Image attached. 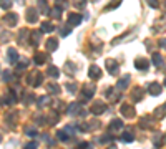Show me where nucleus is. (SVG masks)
Segmentation results:
<instances>
[{
  "label": "nucleus",
  "instance_id": "2f4dec72",
  "mask_svg": "<svg viewBox=\"0 0 166 149\" xmlns=\"http://www.w3.org/2000/svg\"><path fill=\"white\" fill-rule=\"evenodd\" d=\"M9 99H7V101H9V104H14V103H17V96H15V91H9Z\"/></svg>",
  "mask_w": 166,
  "mask_h": 149
},
{
  "label": "nucleus",
  "instance_id": "72a5a7b5",
  "mask_svg": "<svg viewBox=\"0 0 166 149\" xmlns=\"http://www.w3.org/2000/svg\"><path fill=\"white\" fill-rule=\"evenodd\" d=\"M56 138H58L60 141H68V138H70V136H68L67 132H65V129H63V131H58V132H56Z\"/></svg>",
  "mask_w": 166,
  "mask_h": 149
},
{
  "label": "nucleus",
  "instance_id": "473e14b6",
  "mask_svg": "<svg viewBox=\"0 0 166 149\" xmlns=\"http://www.w3.org/2000/svg\"><path fill=\"white\" fill-rule=\"evenodd\" d=\"M48 101H50L48 96H40V98H38V108H43L45 104H48Z\"/></svg>",
  "mask_w": 166,
  "mask_h": 149
},
{
  "label": "nucleus",
  "instance_id": "a878e982",
  "mask_svg": "<svg viewBox=\"0 0 166 149\" xmlns=\"http://www.w3.org/2000/svg\"><path fill=\"white\" fill-rule=\"evenodd\" d=\"M17 60H18L17 50H15V48H9V61L10 63H17Z\"/></svg>",
  "mask_w": 166,
  "mask_h": 149
},
{
  "label": "nucleus",
  "instance_id": "393cba45",
  "mask_svg": "<svg viewBox=\"0 0 166 149\" xmlns=\"http://www.w3.org/2000/svg\"><path fill=\"white\" fill-rule=\"evenodd\" d=\"M45 119H48V124H56V121L60 119V114H58L56 111H52L50 116H47Z\"/></svg>",
  "mask_w": 166,
  "mask_h": 149
},
{
  "label": "nucleus",
  "instance_id": "b1692460",
  "mask_svg": "<svg viewBox=\"0 0 166 149\" xmlns=\"http://www.w3.org/2000/svg\"><path fill=\"white\" fill-rule=\"evenodd\" d=\"M47 75L50 76V78H58V76H60V70L56 66H48Z\"/></svg>",
  "mask_w": 166,
  "mask_h": 149
},
{
  "label": "nucleus",
  "instance_id": "5701e85b",
  "mask_svg": "<svg viewBox=\"0 0 166 149\" xmlns=\"http://www.w3.org/2000/svg\"><path fill=\"white\" fill-rule=\"evenodd\" d=\"M33 61H35V65H43V63L47 61V55L45 53H37L33 56Z\"/></svg>",
  "mask_w": 166,
  "mask_h": 149
},
{
  "label": "nucleus",
  "instance_id": "c756f323",
  "mask_svg": "<svg viewBox=\"0 0 166 149\" xmlns=\"http://www.w3.org/2000/svg\"><path fill=\"white\" fill-rule=\"evenodd\" d=\"M15 119H17V111H12L9 116H7V121H9L10 126H14L15 124Z\"/></svg>",
  "mask_w": 166,
  "mask_h": 149
},
{
  "label": "nucleus",
  "instance_id": "f704fd0d",
  "mask_svg": "<svg viewBox=\"0 0 166 149\" xmlns=\"http://www.w3.org/2000/svg\"><path fill=\"white\" fill-rule=\"evenodd\" d=\"M38 9H40V12H42V13H50V9H48V5H45L43 2L38 3Z\"/></svg>",
  "mask_w": 166,
  "mask_h": 149
},
{
  "label": "nucleus",
  "instance_id": "e433bc0d",
  "mask_svg": "<svg viewBox=\"0 0 166 149\" xmlns=\"http://www.w3.org/2000/svg\"><path fill=\"white\" fill-rule=\"evenodd\" d=\"M70 32H71V27H70V25H67V27H63V30L60 32V35H62V37H67V35L70 33Z\"/></svg>",
  "mask_w": 166,
  "mask_h": 149
},
{
  "label": "nucleus",
  "instance_id": "6e6552de",
  "mask_svg": "<svg viewBox=\"0 0 166 149\" xmlns=\"http://www.w3.org/2000/svg\"><path fill=\"white\" fill-rule=\"evenodd\" d=\"M27 22L28 23H37L38 22V9L30 7V9L27 10Z\"/></svg>",
  "mask_w": 166,
  "mask_h": 149
},
{
  "label": "nucleus",
  "instance_id": "8fccbe9b",
  "mask_svg": "<svg viewBox=\"0 0 166 149\" xmlns=\"http://www.w3.org/2000/svg\"><path fill=\"white\" fill-rule=\"evenodd\" d=\"M0 143H2V136H0Z\"/></svg>",
  "mask_w": 166,
  "mask_h": 149
},
{
  "label": "nucleus",
  "instance_id": "f8f14e48",
  "mask_svg": "<svg viewBox=\"0 0 166 149\" xmlns=\"http://www.w3.org/2000/svg\"><path fill=\"white\" fill-rule=\"evenodd\" d=\"M161 84L160 83H156V81H153V83H149V86H148V91H149V95L151 96H160L161 95Z\"/></svg>",
  "mask_w": 166,
  "mask_h": 149
},
{
  "label": "nucleus",
  "instance_id": "6ab92c4d",
  "mask_svg": "<svg viewBox=\"0 0 166 149\" xmlns=\"http://www.w3.org/2000/svg\"><path fill=\"white\" fill-rule=\"evenodd\" d=\"M47 91L50 95H60V84L56 83H48L47 84Z\"/></svg>",
  "mask_w": 166,
  "mask_h": 149
},
{
  "label": "nucleus",
  "instance_id": "79ce46f5",
  "mask_svg": "<svg viewBox=\"0 0 166 149\" xmlns=\"http://www.w3.org/2000/svg\"><path fill=\"white\" fill-rule=\"evenodd\" d=\"M38 146H37V143H28L27 146H25V149H37Z\"/></svg>",
  "mask_w": 166,
  "mask_h": 149
},
{
  "label": "nucleus",
  "instance_id": "9d476101",
  "mask_svg": "<svg viewBox=\"0 0 166 149\" xmlns=\"http://www.w3.org/2000/svg\"><path fill=\"white\" fill-rule=\"evenodd\" d=\"M3 22H5L9 27H15L17 22H18V15L14 13V12H10V13H7L5 17H3Z\"/></svg>",
  "mask_w": 166,
  "mask_h": 149
},
{
  "label": "nucleus",
  "instance_id": "58836bf2",
  "mask_svg": "<svg viewBox=\"0 0 166 149\" xmlns=\"http://www.w3.org/2000/svg\"><path fill=\"white\" fill-rule=\"evenodd\" d=\"M10 7H12V2H0V9L7 10V9H10Z\"/></svg>",
  "mask_w": 166,
  "mask_h": 149
},
{
  "label": "nucleus",
  "instance_id": "37998d69",
  "mask_svg": "<svg viewBox=\"0 0 166 149\" xmlns=\"http://www.w3.org/2000/svg\"><path fill=\"white\" fill-rule=\"evenodd\" d=\"M116 7H120V2H116V3H110V5H108L105 10H111V9H116Z\"/></svg>",
  "mask_w": 166,
  "mask_h": 149
},
{
  "label": "nucleus",
  "instance_id": "de8ad7c7",
  "mask_svg": "<svg viewBox=\"0 0 166 149\" xmlns=\"http://www.w3.org/2000/svg\"><path fill=\"white\" fill-rule=\"evenodd\" d=\"M160 47H161V48H166V40H164V38L160 40Z\"/></svg>",
  "mask_w": 166,
  "mask_h": 149
},
{
  "label": "nucleus",
  "instance_id": "9b49d317",
  "mask_svg": "<svg viewBox=\"0 0 166 149\" xmlns=\"http://www.w3.org/2000/svg\"><path fill=\"white\" fill-rule=\"evenodd\" d=\"M82 20H83V17L80 13H70V15H68V25H70V27H76V25L82 23Z\"/></svg>",
  "mask_w": 166,
  "mask_h": 149
},
{
  "label": "nucleus",
  "instance_id": "4468645a",
  "mask_svg": "<svg viewBox=\"0 0 166 149\" xmlns=\"http://www.w3.org/2000/svg\"><path fill=\"white\" fill-rule=\"evenodd\" d=\"M129 80H131V78H129V75H123L120 78V81L116 83V88H118V90H126L128 84H129Z\"/></svg>",
  "mask_w": 166,
  "mask_h": 149
},
{
  "label": "nucleus",
  "instance_id": "ddd939ff",
  "mask_svg": "<svg viewBox=\"0 0 166 149\" xmlns=\"http://www.w3.org/2000/svg\"><path fill=\"white\" fill-rule=\"evenodd\" d=\"M131 99L135 103H138V101L143 99V90H141L140 86H136V88H133V90H131Z\"/></svg>",
  "mask_w": 166,
  "mask_h": 149
},
{
  "label": "nucleus",
  "instance_id": "4c0bfd02",
  "mask_svg": "<svg viewBox=\"0 0 166 149\" xmlns=\"http://www.w3.org/2000/svg\"><path fill=\"white\" fill-rule=\"evenodd\" d=\"M155 147H160V144H161V134L158 132V134H155Z\"/></svg>",
  "mask_w": 166,
  "mask_h": 149
},
{
  "label": "nucleus",
  "instance_id": "0eeeda50",
  "mask_svg": "<svg viewBox=\"0 0 166 149\" xmlns=\"http://www.w3.org/2000/svg\"><path fill=\"white\" fill-rule=\"evenodd\" d=\"M88 78L90 80H100L102 78V70H100V66H96V65H91L90 66V70H88Z\"/></svg>",
  "mask_w": 166,
  "mask_h": 149
},
{
  "label": "nucleus",
  "instance_id": "a18cd8bd",
  "mask_svg": "<svg viewBox=\"0 0 166 149\" xmlns=\"http://www.w3.org/2000/svg\"><path fill=\"white\" fill-rule=\"evenodd\" d=\"M148 5L151 7V9H158V7H160V3H158V2H149Z\"/></svg>",
  "mask_w": 166,
  "mask_h": 149
},
{
  "label": "nucleus",
  "instance_id": "39448f33",
  "mask_svg": "<svg viewBox=\"0 0 166 149\" xmlns=\"http://www.w3.org/2000/svg\"><path fill=\"white\" fill-rule=\"evenodd\" d=\"M120 111H121V114H123L125 118H128V119L135 118V114H136L135 108H133L131 104H123V106L120 108Z\"/></svg>",
  "mask_w": 166,
  "mask_h": 149
},
{
  "label": "nucleus",
  "instance_id": "7c9ffc66",
  "mask_svg": "<svg viewBox=\"0 0 166 149\" xmlns=\"http://www.w3.org/2000/svg\"><path fill=\"white\" fill-rule=\"evenodd\" d=\"M65 68H67V70H65V71H67L68 75L75 73V65H73V63H71V61H67V63H65Z\"/></svg>",
  "mask_w": 166,
  "mask_h": 149
},
{
  "label": "nucleus",
  "instance_id": "412c9836",
  "mask_svg": "<svg viewBox=\"0 0 166 149\" xmlns=\"http://www.w3.org/2000/svg\"><path fill=\"white\" fill-rule=\"evenodd\" d=\"M62 10H63V5H60V3H56L53 9L50 10V15L53 18H60V15H62Z\"/></svg>",
  "mask_w": 166,
  "mask_h": 149
},
{
  "label": "nucleus",
  "instance_id": "f3484780",
  "mask_svg": "<svg viewBox=\"0 0 166 149\" xmlns=\"http://www.w3.org/2000/svg\"><path fill=\"white\" fill-rule=\"evenodd\" d=\"M120 129H123V121H121V119H113V121L110 123V131L116 132Z\"/></svg>",
  "mask_w": 166,
  "mask_h": 149
},
{
  "label": "nucleus",
  "instance_id": "2eb2a0df",
  "mask_svg": "<svg viewBox=\"0 0 166 149\" xmlns=\"http://www.w3.org/2000/svg\"><path fill=\"white\" fill-rule=\"evenodd\" d=\"M153 116H143V118L140 119V126L143 128V129H148V128L153 126Z\"/></svg>",
  "mask_w": 166,
  "mask_h": 149
},
{
  "label": "nucleus",
  "instance_id": "c9c22d12",
  "mask_svg": "<svg viewBox=\"0 0 166 149\" xmlns=\"http://www.w3.org/2000/svg\"><path fill=\"white\" fill-rule=\"evenodd\" d=\"M27 35H28V30H25V28H23V30L18 33V40H20V42H25Z\"/></svg>",
  "mask_w": 166,
  "mask_h": 149
},
{
  "label": "nucleus",
  "instance_id": "bb28decb",
  "mask_svg": "<svg viewBox=\"0 0 166 149\" xmlns=\"http://www.w3.org/2000/svg\"><path fill=\"white\" fill-rule=\"evenodd\" d=\"M151 60H153V65H155V66H161V65H163V56H161L160 53H153Z\"/></svg>",
  "mask_w": 166,
  "mask_h": 149
},
{
  "label": "nucleus",
  "instance_id": "20e7f679",
  "mask_svg": "<svg viewBox=\"0 0 166 149\" xmlns=\"http://www.w3.org/2000/svg\"><path fill=\"white\" fill-rule=\"evenodd\" d=\"M95 90H96V88H95V84H93V83L83 84V93H82L83 95V99H87V101H88V99L95 95Z\"/></svg>",
  "mask_w": 166,
  "mask_h": 149
},
{
  "label": "nucleus",
  "instance_id": "c85d7f7f",
  "mask_svg": "<svg viewBox=\"0 0 166 149\" xmlns=\"http://www.w3.org/2000/svg\"><path fill=\"white\" fill-rule=\"evenodd\" d=\"M121 141L123 143H131V141H135V136L131 134V132H123V136H121Z\"/></svg>",
  "mask_w": 166,
  "mask_h": 149
},
{
  "label": "nucleus",
  "instance_id": "423d86ee",
  "mask_svg": "<svg viewBox=\"0 0 166 149\" xmlns=\"http://www.w3.org/2000/svg\"><path fill=\"white\" fill-rule=\"evenodd\" d=\"M68 114L70 116H83L85 114V110L82 106H80V103H73V104H70L68 106Z\"/></svg>",
  "mask_w": 166,
  "mask_h": 149
},
{
  "label": "nucleus",
  "instance_id": "f03ea898",
  "mask_svg": "<svg viewBox=\"0 0 166 149\" xmlns=\"http://www.w3.org/2000/svg\"><path fill=\"white\" fill-rule=\"evenodd\" d=\"M106 111V103L105 101H95L91 104V108H90V113L91 114H95V116H98V114H103V113Z\"/></svg>",
  "mask_w": 166,
  "mask_h": 149
},
{
  "label": "nucleus",
  "instance_id": "aec40b11",
  "mask_svg": "<svg viewBox=\"0 0 166 149\" xmlns=\"http://www.w3.org/2000/svg\"><path fill=\"white\" fill-rule=\"evenodd\" d=\"M30 38H32V45H40V40H42V32H32L30 33Z\"/></svg>",
  "mask_w": 166,
  "mask_h": 149
},
{
  "label": "nucleus",
  "instance_id": "c03bdc74",
  "mask_svg": "<svg viewBox=\"0 0 166 149\" xmlns=\"http://www.w3.org/2000/svg\"><path fill=\"white\" fill-rule=\"evenodd\" d=\"M10 78H12L10 71H5V73H3V80H5V81H10Z\"/></svg>",
  "mask_w": 166,
  "mask_h": 149
},
{
  "label": "nucleus",
  "instance_id": "7ed1b4c3",
  "mask_svg": "<svg viewBox=\"0 0 166 149\" xmlns=\"http://www.w3.org/2000/svg\"><path fill=\"white\" fill-rule=\"evenodd\" d=\"M105 65H106V70H108V73L110 75H118L120 73V66H118V61L116 60H111V58H108L106 61H105Z\"/></svg>",
  "mask_w": 166,
  "mask_h": 149
},
{
  "label": "nucleus",
  "instance_id": "49530a36",
  "mask_svg": "<svg viewBox=\"0 0 166 149\" xmlns=\"http://www.w3.org/2000/svg\"><path fill=\"white\" fill-rule=\"evenodd\" d=\"M73 5L76 7V9H83V7H85V3H82V2H76V3H73Z\"/></svg>",
  "mask_w": 166,
  "mask_h": 149
},
{
  "label": "nucleus",
  "instance_id": "f257e3e1",
  "mask_svg": "<svg viewBox=\"0 0 166 149\" xmlns=\"http://www.w3.org/2000/svg\"><path fill=\"white\" fill-rule=\"evenodd\" d=\"M42 80H43V76L40 71H32V73H28V76H27V83L35 86V88L42 84Z\"/></svg>",
  "mask_w": 166,
  "mask_h": 149
},
{
  "label": "nucleus",
  "instance_id": "1a4fd4ad",
  "mask_svg": "<svg viewBox=\"0 0 166 149\" xmlns=\"http://www.w3.org/2000/svg\"><path fill=\"white\" fill-rule=\"evenodd\" d=\"M135 66H136V70H141L145 73V71H148V68H149V61L146 58H136L135 60Z\"/></svg>",
  "mask_w": 166,
  "mask_h": 149
},
{
  "label": "nucleus",
  "instance_id": "a211bd4d",
  "mask_svg": "<svg viewBox=\"0 0 166 149\" xmlns=\"http://www.w3.org/2000/svg\"><path fill=\"white\" fill-rule=\"evenodd\" d=\"M164 114H166V103L161 104V106H158V110H155V113H153V116L158 118V119L164 118Z\"/></svg>",
  "mask_w": 166,
  "mask_h": 149
},
{
  "label": "nucleus",
  "instance_id": "3c124183",
  "mask_svg": "<svg viewBox=\"0 0 166 149\" xmlns=\"http://www.w3.org/2000/svg\"><path fill=\"white\" fill-rule=\"evenodd\" d=\"M164 86H166V80H164Z\"/></svg>",
  "mask_w": 166,
  "mask_h": 149
},
{
  "label": "nucleus",
  "instance_id": "dca6fc26",
  "mask_svg": "<svg viewBox=\"0 0 166 149\" xmlns=\"http://www.w3.org/2000/svg\"><path fill=\"white\" fill-rule=\"evenodd\" d=\"M45 48H47V51H55L56 48H58V40L56 38H48L47 43H45Z\"/></svg>",
  "mask_w": 166,
  "mask_h": 149
},
{
  "label": "nucleus",
  "instance_id": "cd10ccee",
  "mask_svg": "<svg viewBox=\"0 0 166 149\" xmlns=\"http://www.w3.org/2000/svg\"><path fill=\"white\" fill-rule=\"evenodd\" d=\"M25 134L30 136V138H35V136L38 134V132H37V128H33V126H25Z\"/></svg>",
  "mask_w": 166,
  "mask_h": 149
},
{
  "label": "nucleus",
  "instance_id": "09e8293b",
  "mask_svg": "<svg viewBox=\"0 0 166 149\" xmlns=\"http://www.w3.org/2000/svg\"><path fill=\"white\" fill-rule=\"evenodd\" d=\"M106 149H116V146H108Z\"/></svg>",
  "mask_w": 166,
  "mask_h": 149
},
{
  "label": "nucleus",
  "instance_id": "a19ab883",
  "mask_svg": "<svg viewBox=\"0 0 166 149\" xmlns=\"http://www.w3.org/2000/svg\"><path fill=\"white\" fill-rule=\"evenodd\" d=\"M108 141H111V136H110V134H106V136H103V138H100V143H108Z\"/></svg>",
  "mask_w": 166,
  "mask_h": 149
},
{
  "label": "nucleus",
  "instance_id": "4be33fe9",
  "mask_svg": "<svg viewBox=\"0 0 166 149\" xmlns=\"http://www.w3.org/2000/svg\"><path fill=\"white\" fill-rule=\"evenodd\" d=\"M55 30V27H53V23L52 22H43L42 23V33H50V32H53Z\"/></svg>",
  "mask_w": 166,
  "mask_h": 149
},
{
  "label": "nucleus",
  "instance_id": "ea45409f",
  "mask_svg": "<svg viewBox=\"0 0 166 149\" xmlns=\"http://www.w3.org/2000/svg\"><path fill=\"white\" fill-rule=\"evenodd\" d=\"M67 88H68V91H71V93H75V91H76V84H75V83H73V84L68 83V84H67Z\"/></svg>",
  "mask_w": 166,
  "mask_h": 149
}]
</instances>
